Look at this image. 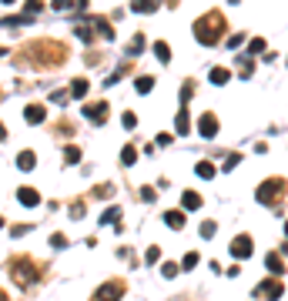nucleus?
I'll return each instance as SVG.
<instances>
[{
  "instance_id": "38",
  "label": "nucleus",
  "mask_w": 288,
  "mask_h": 301,
  "mask_svg": "<svg viewBox=\"0 0 288 301\" xmlns=\"http://www.w3.org/2000/svg\"><path fill=\"white\" fill-rule=\"evenodd\" d=\"M70 218H84V204H74L70 208Z\"/></svg>"
},
{
  "instance_id": "26",
  "label": "nucleus",
  "mask_w": 288,
  "mask_h": 301,
  "mask_svg": "<svg viewBox=\"0 0 288 301\" xmlns=\"http://www.w3.org/2000/svg\"><path fill=\"white\" fill-rule=\"evenodd\" d=\"M141 50H144V33H138V37H134V40H131V44H128V54H141Z\"/></svg>"
},
{
  "instance_id": "30",
  "label": "nucleus",
  "mask_w": 288,
  "mask_h": 301,
  "mask_svg": "<svg viewBox=\"0 0 288 301\" xmlns=\"http://www.w3.org/2000/svg\"><path fill=\"white\" fill-rule=\"evenodd\" d=\"M214 231H218V228H214V221H204V224H201V238H214Z\"/></svg>"
},
{
  "instance_id": "35",
  "label": "nucleus",
  "mask_w": 288,
  "mask_h": 301,
  "mask_svg": "<svg viewBox=\"0 0 288 301\" xmlns=\"http://www.w3.org/2000/svg\"><path fill=\"white\" fill-rule=\"evenodd\" d=\"M161 275H164V278H174V275H178V265H171V261H168V265H161Z\"/></svg>"
},
{
  "instance_id": "8",
  "label": "nucleus",
  "mask_w": 288,
  "mask_h": 301,
  "mask_svg": "<svg viewBox=\"0 0 288 301\" xmlns=\"http://www.w3.org/2000/svg\"><path fill=\"white\" fill-rule=\"evenodd\" d=\"M198 131H201V137H214V134H218V117H214V114H201Z\"/></svg>"
},
{
  "instance_id": "31",
  "label": "nucleus",
  "mask_w": 288,
  "mask_h": 301,
  "mask_svg": "<svg viewBox=\"0 0 288 301\" xmlns=\"http://www.w3.org/2000/svg\"><path fill=\"white\" fill-rule=\"evenodd\" d=\"M191 94H194V84L188 80V84L181 87V104H188V100H191Z\"/></svg>"
},
{
  "instance_id": "2",
  "label": "nucleus",
  "mask_w": 288,
  "mask_h": 301,
  "mask_svg": "<svg viewBox=\"0 0 288 301\" xmlns=\"http://www.w3.org/2000/svg\"><path fill=\"white\" fill-rule=\"evenodd\" d=\"M10 278L20 288H30V285H37V265L27 258H17V261H10Z\"/></svg>"
},
{
  "instance_id": "37",
  "label": "nucleus",
  "mask_w": 288,
  "mask_h": 301,
  "mask_svg": "<svg viewBox=\"0 0 288 301\" xmlns=\"http://www.w3.org/2000/svg\"><path fill=\"white\" fill-rule=\"evenodd\" d=\"M50 100H54V104H64V100H67V90H54V97H50Z\"/></svg>"
},
{
  "instance_id": "20",
  "label": "nucleus",
  "mask_w": 288,
  "mask_h": 301,
  "mask_svg": "<svg viewBox=\"0 0 288 301\" xmlns=\"http://www.w3.org/2000/svg\"><path fill=\"white\" fill-rule=\"evenodd\" d=\"M198 174L204 181H211V178H214V164H211V161H198Z\"/></svg>"
},
{
  "instance_id": "5",
  "label": "nucleus",
  "mask_w": 288,
  "mask_h": 301,
  "mask_svg": "<svg viewBox=\"0 0 288 301\" xmlns=\"http://www.w3.org/2000/svg\"><path fill=\"white\" fill-rule=\"evenodd\" d=\"M124 295V281H108V285H100L94 301H118Z\"/></svg>"
},
{
  "instance_id": "4",
  "label": "nucleus",
  "mask_w": 288,
  "mask_h": 301,
  "mask_svg": "<svg viewBox=\"0 0 288 301\" xmlns=\"http://www.w3.org/2000/svg\"><path fill=\"white\" fill-rule=\"evenodd\" d=\"M252 251H255V241H252V234H238V238L232 241V258H238V261L252 258Z\"/></svg>"
},
{
  "instance_id": "13",
  "label": "nucleus",
  "mask_w": 288,
  "mask_h": 301,
  "mask_svg": "<svg viewBox=\"0 0 288 301\" xmlns=\"http://www.w3.org/2000/svg\"><path fill=\"white\" fill-rule=\"evenodd\" d=\"M228 80H232V70H228V67H211V84L222 87V84H228Z\"/></svg>"
},
{
  "instance_id": "19",
  "label": "nucleus",
  "mask_w": 288,
  "mask_h": 301,
  "mask_svg": "<svg viewBox=\"0 0 288 301\" xmlns=\"http://www.w3.org/2000/svg\"><path fill=\"white\" fill-rule=\"evenodd\" d=\"M94 27H98V33L104 37V40H114V30H111V23L108 20H94Z\"/></svg>"
},
{
  "instance_id": "28",
  "label": "nucleus",
  "mask_w": 288,
  "mask_h": 301,
  "mask_svg": "<svg viewBox=\"0 0 288 301\" xmlns=\"http://www.w3.org/2000/svg\"><path fill=\"white\" fill-rule=\"evenodd\" d=\"M121 124L124 127H128V131H134V127H138V117H134L131 111H124V117H121Z\"/></svg>"
},
{
  "instance_id": "12",
  "label": "nucleus",
  "mask_w": 288,
  "mask_h": 301,
  "mask_svg": "<svg viewBox=\"0 0 288 301\" xmlns=\"http://www.w3.org/2000/svg\"><path fill=\"white\" fill-rule=\"evenodd\" d=\"M158 3L161 0H131V10L134 13H151V10H158Z\"/></svg>"
},
{
  "instance_id": "43",
  "label": "nucleus",
  "mask_w": 288,
  "mask_h": 301,
  "mask_svg": "<svg viewBox=\"0 0 288 301\" xmlns=\"http://www.w3.org/2000/svg\"><path fill=\"white\" fill-rule=\"evenodd\" d=\"M0 54H7V47H0Z\"/></svg>"
},
{
  "instance_id": "21",
  "label": "nucleus",
  "mask_w": 288,
  "mask_h": 301,
  "mask_svg": "<svg viewBox=\"0 0 288 301\" xmlns=\"http://www.w3.org/2000/svg\"><path fill=\"white\" fill-rule=\"evenodd\" d=\"M154 57L161 60V64H168V60H171V47L168 44H154Z\"/></svg>"
},
{
  "instance_id": "44",
  "label": "nucleus",
  "mask_w": 288,
  "mask_h": 301,
  "mask_svg": "<svg viewBox=\"0 0 288 301\" xmlns=\"http://www.w3.org/2000/svg\"><path fill=\"white\" fill-rule=\"evenodd\" d=\"M285 234H288V221H285Z\"/></svg>"
},
{
  "instance_id": "22",
  "label": "nucleus",
  "mask_w": 288,
  "mask_h": 301,
  "mask_svg": "<svg viewBox=\"0 0 288 301\" xmlns=\"http://www.w3.org/2000/svg\"><path fill=\"white\" fill-rule=\"evenodd\" d=\"M111 221H121V208H108L100 214V224H111Z\"/></svg>"
},
{
  "instance_id": "16",
  "label": "nucleus",
  "mask_w": 288,
  "mask_h": 301,
  "mask_svg": "<svg viewBox=\"0 0 288 301\" xmlns=\"http://www.w3.org/2000/svg\"><path fill=\"white\" fill-rule=\"evenodd\" d=\"M164 224L181 231V228H184V211H168V214H164Z\"/></svg>"
},
{
  "instance_id": "36",
  "label": "nucleus",
  "mask_w": 288,
  "mask_h": 301,
  "mask_svg": "<svg viewBox=\"0 0 288 301\" xmlns=\"http://www.w3.org/2000/svg\"><path fill=\"white\" fill-rule=\"evenodd\" d=\"M238 161H242V157H238V154H228V157H224V171H232V167L238 164Z\"/></svg>"
},
{
  "instance_id": "33",
  "label": "nucleus",
  "mask_w": 288,
  "mask_h": 301,
  "mask_svg": "<svg viewBox=\"0 0 288 301\" xmlns=\"http://www.w3.org/2000/svg\"><path fill=\"white\" fill-rule=\"evenodd\" d=\"M248 50H252V54H262V50H265V40H262V37H255V40L248 44Z\"/></svg>"
},
{
  "instance_id": "3",
  "label": "nucleus",
  "mask_w": 288,
  "mask_h": 301,
  "mask_svg": "<svg viewBox=\"0 0 288 301\" xmlns=\"http://www.w3.org/2000/svg\"><path fill=\"white\" fill-rule=\"evenodd\" d=\"M278 194H282V181H278V178H268L265 184L255 191V201H258V204H272Z\"/></svg>"
},
{
  "instance_id": "29",
  "label": "nucleus",
  "mask_w": 288,
  "mask_h": 301,
  "mask_svg": "<svg viewBox=\"0 0 288 301\" xmlns=\"http://www.w3.org/2000/svg\"><path fill=\"white\" fill-rule=\"evenodd\" d=\"M194 265H198V251H188V255H184V261H181V268H188V271H191Z\"/></svg>"
},
{
  "instance_id": "18",
  "label": "nucleus",
  "mask_w": 288,
  "mask_h": 301,
  "mask_svg": "<svg viewBox=\"0 0 288 301\" xmlns=\"http://www.w3.org/2000/svg\"><path fill=\"white\" fill-rule=\"evenodd\" d=\"M265 265H268V271H272V275H282V271H285V265H282V258H278L275 251L265 258Z\"/></svg>"
},
{
  "instance_id": "41",
  "label": "nucleus",
  "mask_w": 288,
  "mask_h": 301,
  "mask_svg": "<svg viewBox=\"0 0 288 301\" xmlns=\"http://www.w3.org/2000/svg\"><path fill=\"white\" fill-rule=\"evenodd\" d=\"M4 137H7V127H4V124H0V141H4Z\"/></svg>"
},
{
  "instance_id": "6",
  "label": "nucleus",
  "mask_w": 288,
  "mask_h": 301,
  "mask_svg": "<svg viewBox=\"0 0 288 301\" xmlns=\"http://www.w3.org/2000/svg\"><path fill=\"white\" fill-rule=\"evenodd\" d=\"M282 291H285V288H282V285H278L275 278H265V281H262V285H258V288H255V298H268V301H278V298H282Z\"/></svg>"
},
{
  "instance_id": "34",
  "label": "nucleus",
  "mask_w": 288,
  "mask_h": 301,
  "mask_svg": "<svg viewBox=\"0 0 288 301\" xmlns=\"http://www.w3.org/2000/svg\"><path fill=\"white\" fill-rule=\"evenodd\" d=\"M50 248H57V251L67 248V238H64V234H54V238H50Z\"/></svg>"
},
{
  "instance_id": "10",
  "label": "nucleus",
  "mask_w": 288,
  "mask_h": 301,
  "mask_svg": "<svg viewBox=\"0 0 288 301\" xmlns=\"http://www.w3.org/2000/svg\"><path fill=\"white\" fill-rule=\"evenodd\" d=\"M17 201H20L24 208H37V204H40V194H37L34 188H20L17 191Z\"/></svg>"
},
{
  "instance_id": "11",
  "label": "nucleus",
  "mask_w": 288,
  "mask_h": 301,
  "mask_svg": "<svg viewBox=\"0 0 288 301\" xmlns=\"http://www.w3.org/2000/svg\"><path fill=\"white\" fill-rule=\"evenodd\" d=\"M201 204H204V201H201V194H194V191H184V194H181V208H184V211H198Z\"/></svg>"
},
{
  "instance_id": "25",
  "label": "nucleus",
  "mask_w": 288,
  "mask_h": 301,
  "mask_svg": "<svg viewBox=\"0 0 288 301\" xmlns=\"http://www.w3.org/2000/svg\"><path fill=\"white\" fill-rule=\"evenodd\" d=\"M134 161H138V147H124V151H121V164L131 167Z\"/></svg>"
},
{
  "instance_id": "46",
  "label": "nucleus",
  "mask_w": 288,
  "mask_h": 301,
  "mask_svg": "<svg viewBox=\"0 0 288 301\" xmlns=\"http://www.w3.org/2000/svg\"><path fill=\"white\" fill-rule=\"evenodd\" d=\"M0 228H4V218H0Z\"/></svg>"
},
{
  "instance_id": "23",
  "label": "nucleus",
  "mask_w": 288,
  "mask_h": 301,
  "mask_svg": "<svg viewBox=\"0 0 288 301\" xmlns=\"http://www.w3.org/2000/svg\"><path fill=\"white\" fill-rule=\"evenodd\" d=\"M70 94H74V97H84V94H88V80L78 77L74 84H70Z\"/></svg>"
},
{
  "instance_id": "17",
  "label": "nucleus",
  "mask_w": 288,
  "mask_h": 301,
  "mask_svg": "<svg viewBox=\"0 0 288 301\" xmlns=\"http://www.w3.org/2000/svg\"><path fill=\"white\" fill-rule=\"evenodd\" d=\"M40 10H44V3H40V0H27V3H24V17H27V20H34Z\"/></svg>"
},
{
  "instance_id": "15",
  "label": "nucleus",
  "mask_w": 288,
  "mask_h": 301,
  "mask_svg": "<svg viewBox=\"0 0 288 301\" xmlns=\"http://www.w3.org/2000/svg\"><path fill=\"white\" fill-rule=\"evenodd\" d=\"M34 164H37V154H34V151H20L17 167H20V171H34Z\"/></svg>"
},
{
  "instance_id": "24",
  "label": "nucleus",
  "mask_w": 288,
  "mask_h": 301,
  "mask_svg": "<svg viewBox=\"0 0 288 301\" xmlns=\"http://www.w3.org/2000/svg\"><path fill=\"white\" fill-rule=\"evenodd\" d=\"M64 161H67V164H78V161H80V147H74V144L64 147Z\"/></svg>"
},
{
  "instance_id": "27",
  "label": "nucleus",
  "mask_w": 288,
  "mask_h": 301,
  "mask_svg": "<svg viewBox=\"0 0 288 301\" xmlns=\"http://www.w3.org/2000/svg\"><path fill=\"white\" fill-rule=\"evenodd\" d=\"M134 87L141 90V94H148V90L154 87V77H138V80H134Z\"/></svg>"
},
{
  "instance_id": "45",
  "label": "nucleus",
  "mask_w": 288,
  "mask_h": 301,
  "mask_svg": "<svg viewBox=\"0 0 288 301\" xmlns=\"http://www.w3.org/2000/svg\"><path fill=\"white\" fill-rule=\"evenodd\" d=\"M4 3H14V0H4Z\"/></svg>"
},
{
  "instance_id": "42",
  "label": "nucleus",
  "mask_w": 288,
  "mask_h": 301,
  "mask_svg": "<svg viewBox=\"0 0 288 301\" xmlns=\"http://www.w3.org/2000/svg\"><path fill=\"white\" fill-rule=\"evenodd\" d=\"M0 301H7V295H4V291H0Z\"/></svg>"
},
{
  "instance_id": "32",
  "label": "nucleus",
  "mask_w": 288,
  "mask_h": 301,
  "mask_svg": "<svg viewBox=\"0 0 288 301\" xmlns=\"http://www.w3.org/2000/svg\"><path fill=\"white\" fill-rule=\"evenodd\" d=\"M158 258H161V248H148V255H144V261H148V265H154Z\"/></svg>"
},
{
  "instance_id": "39",
  "label": "nucleus",
  "mask_w": 288,
  "mask_h": 301,
  "mask_svg": "<svg viewBox=\"0 0 288 301\" xmlns=\"http://www.w3.org/2000/svg\"><path fill=\"white\" fill-rule=\"evenodd\" d=\"M224 47H232V50H234V47H242V33H234V37H232V40H228Z\"/></svg>"
},
{
  "instance_id": "7",
  "label": "nucleus",
  "mask_w": 288,
  "mask_h": 301,
  "mask_svg": "<svg viewBox=\"0 0 288 301\" xmlns=\"http://www.w3.org/2000/svg\"><path fill=\"white\" fill-rule=\"evenodd\" d=\"M84 117L94 121V124H104L108 121V104H104V100H100V104H88V107H84Z\"/></svg>"
},
{
  "instance_id": "40",
  "label": "nucleus",
  "mask_w": 288,
  "mask_h": 301,
  "mask_svg": "<svg viewBox=\"0 0 288 301\" xmlns=\"http://www.w3.org/2000/svg\"><path fill=\"white\" fill-rule=\"evenodd\" d=\"M70 7V0H54V10H67Z\"/></svg>"
},
{
  "instance_id": "1",
  "label": "nucleus",
  "mask_w": 288,
  "mask_h": 301,
  "mask_svg": "<svg viewBox=\"0 0 288 301\" xmlns=\"http://www.w3.org/2000/svg\"><path fill=\"white\" fill-rule=\"evenodd\" d=\"M222 33H224V17L222 13H208V17H201V20L194 23V37H198L204 47H214L222 40Z\"/></svg>"
},
{
  "instance_id": "9",
  "label": "nucleus",
  "mask_w": 288,
  "mask_h": 301,
  "mask_svg": "<svg viewBox=\"0 0 288 301\" xmlns=\"http://www.w3.org/2000/svg\"><path fill=\"white\" fill-rule=\"evenodd\" d=\"M24 117H27V124H44L47 111L40 107V104H27V107H24Z\"/></svg>"
},
{
  "instance_id": "14",
  "label": "nucleus",
  "mask_w": 288,
  "mask_h": 301,
  "mask_svg": "<svg viewBox=\"0 0 288 301\" xmlns=\"http://www.w3.org/2000/svg\"><path fill=\"white\" fill-rule=\"evenodd\" d=\"M174 131L178 134H188L191 131V117H188V111H184V107H181V111H178V117H174Z\"/></svg>"
}]
</instances>
